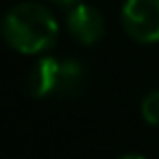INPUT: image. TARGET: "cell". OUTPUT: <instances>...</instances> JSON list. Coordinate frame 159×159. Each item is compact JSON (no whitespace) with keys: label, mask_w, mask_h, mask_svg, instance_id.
<instances>
[{"label":"cell","mask_w":159,"mask_h":159,"mask_svg":"<svg viewBox=\"0 0 159 159\" xmlns=\"http://www.w3.org/2000/svg\"><path fill=\"white\" fill-rule=\"evenodd\" d=\"M66 29L79 44L94 46L105 35V18L96 7L79 0L70 5V11L66 13Z\"/></svg>","instance_id":"obj_4"},{"label":"cell","mask_w":159,"mask_h":159,"mask_svg":"<svg viewBox=\"0 0 159 159\" xmlns=\"http://www.w3.org/2000/svg\"><path fill=\"white\" fill-rule=\"evenodd\" d=\"M139 111H142V118H144L150 126H159V87H157V89H150V92L142 98Z\"/></svg>","instance_id":"obj_5"},{"label":"cell","mask_w":159,"mask_h":159,"mask_svg":"<svg viewBox=\"0 0 159 159\" xmlns=\"http://www.w3.org/2000/svg\"><path fill=\"white\" fill-rule=\"evenodd\" d=\"M122 29L137 44L159 42V0H124Z\"/></svg>","instance_id":"obj_3"},{"label":"cell","mask_w":159,"mask_h":159,"mask_svg":"<svg viewBox=\"0 0 159 159\" xmlns=\"http://www.w3.org/2000/svg\"><path fill=\"white\" fill-rule=\"evenodd\" d=\"M48 2H55V5H61V7H68V5H74L79 0H48Z\"/></svg>","instance_id":"obj_6"},{"label":"cell","mask_w":159,"mask_h":159,"mask_svg":"<svg viewBox=\"0 0 159 159\" xmlns=\"http://www.w3.org/2000/svg\"><path fill=\"white\" fill-rule=\"evenodd\" d=\"M85 85V68L74 59L42 57L26 76V92L33 98L74 96Z\"/></svg>","instance_id":"obj_2"},{"label":"cell","mask_w":159,"mask_h":159,"mask_svg":"<svg viewBox=\"0 0 159 159\" xmlns=\"http://www.w3.org/2000/svg\"><path fill=\"white\" fill-rule=\"evenodd\" d=\"M2 37L22 55H39L55 46L59 24L46 5L24 0L7 11L2 20Z\"/></svg>","instance_id":"obj_1"}]
</instances>
